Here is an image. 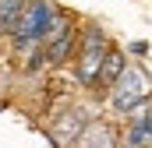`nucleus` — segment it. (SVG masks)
I'll list each match as a JSON object with an SVG mask.
<instances>
[{"label":"nucleus","instance_id":"423d86ee","mask_svg":"<svg viewBox=\"0 0 152 148\" xmlns=\"http://www.w3.org/2000/svg\"><path fill=\"white\" fill-rule=\"evenodd\" d=\"M78 148H113V131L106 127V123H88L85 131H81V138H78Z\"/></svg>","mask_w":152,"mask_h":148},{"label":"nucleus","instance_id":"20e7f679","mask_svg":"<svg viewBox=\"0 0 152 148\" xmlns=\"http://www.w3.org/2000/svg\"><path fill=\"white\" fill-rule=\"evenodd\" d=\"M75 25H71V18H57V25H53V32L46 36V60L50 64H60V60H67V53H71V46H75Z\"/></svg>","mask_w":152,"mask_h":148},{"label":"nucleus","instance_id":"1a4fd4ad","mask_svg":"<svg viewBox=\"0 0 152 148\" xmlns=\"http://www.w3.org/2000/svg\"><path fill=\"white\" fill-rule=\"evenodd\" d=\"M145 148H152V141H149V145H145Z\"/></svg>","mask_w":152,"mask_h":148},{"label":"nucleus","instance_id":"0eeeda50","mask_svg":"<svg viewBox=\"0 0 152 148\" xmlns=\"http://www.w3.org/2000/svg\"><path fill=\"white\" fill-rule=\"evenodd\" d=\"M127 67H131V64L124 60V53H117V49H110V53H106V60H103V71H99V81L113 88V81H117V78H120L124 71H127Z\"/></svg>","mask_w":152,"mask_h":148},{"label":"nucleus","instance_id":"6e6552de","mask_svg":"<svg viewBox=\"0 0 152 148\" xmlns=\"http://www.w3.org/2000/svg\"><path fill=\"white\" fill-rule=\"evenodd\" d=\"M25 0H0V28H7V32H14L18 28V21H21V14H25Z\"/></svg>","mask_w":152,"mask_h":148},{"label":"nucleus","instance_id":"7ed1b4c3","mask_svg":"<svg viewBox=\"0 0 152 148\" xmlns=\"http://www.w3.org/2000/svg\"><path fill=\"white\" fill-rule=\"evenodd\" d=\"M53 25H57L53 4H50V0H32V4L25 7L21 21H18V28H14V39H18V46H32V42L50 36Z\"/></svg>","mask_w":152,"mask_h":148},{"label":"nucleus","instance_id":"39448f33","mask_svg":"<svg viewBox=\"0 0 152 148\" xmlns=\"http://www.w3.org/2000/svg\"><path fill=\"white\" fill-rule=\"evenodd\" d=\"M152 138V113L149 110H138L131 127H127V148H145Z\"/></svg>","mask_w":152,"mask_h":148},{"label":"nucleus","instance_id":"f257e3e1","mask_svg":"<svg viewBox=\"0 0 152 148\" xmlns=\"http://www.w3.org/2000/svg\"><path fill=\"white\" fill-rule=\"evenodd\" d=\"M149 95H152V85H149V78H145V71H138V67H127V71L113 81V88H110V102H113L117 113L145 110Z\"/></svg>","mask_w":152,"mask_h":148},{"label":"nucleus","instance_id":"f03ea898","mask_svg":"<svg viewBox=\"0 0 152 148\" xmlns=\"http://www.w3.org/2000/svg\"><path fill=\"white\" fill-rule=\"evenodd\" d=\"M106 53H110V46H106V32L99 25L81 32V49H78V81L81 85H96L99 81Z\"/></svg>","mask_w":152,"mask_h":148}]
</instances>
